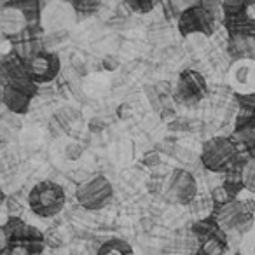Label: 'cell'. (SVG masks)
<instances>
[{
  "label": "cell",
  "instance_id": "27",
  "mask_svg": "<svg viewBox=\"0 0 255 255\" xmlns=\"http://www.w3.org/2000/svg\"><path fill=\"white\" fill-rule=\"evenodd\" d=\"M254 255H255V247H254Z\"/></svg>",
  "mask_w": 255,
  "mask_h": 255
},
{
  "label": "cell",
  "instance_id": "18",
  "mask_svg": "<svg viewBox=\"0 0 255 255\" xmlns=\"http://www.w3.org/2000/svg\"><path fill=\"white\" fill-rule=\"evenodd\" d=\"M142 163L145 164V166H149V168H156V166H159L161 157H159V154H157L156 150H149V152L143 154Z\"/></svg>",
  "mask_w": 255,
  "mask_h": 255
},
{
  "label": "cell",
  "instance_id": "4",
  "mask_svg": "<svg viewBox=\"0 0 255 255\" xmlns=\"http://www.w3.org/2000/svg\"><path fill=\"white\" fill-rule=\"evenodd\" d=\"M234 156H236L234 143L229 138L215 136L203 145L201 163L210 171H226L233 164Z\"/></svg>",
  "mask_w": 255,
  "mask_h": 255
},
{
  "label": "cell",
  "instance_id": "12",
  "mask_svg": "<svg viewBox=\"0 0 255 255\" xmlns=\"http://www.w3.org/2000/svg\"><path fill=\"white\" fill-rule=\"evenodd\" d=\"M0 25H2V32L5 35H14V33L21 32L26 25V16L18 9H4L2 16H0Z\"/></svg>",
  "mask_w": 255,
  "mask_h": 255
},
{
  "label": "cell",
  "instance_id": "1",
  "mask_svg": "<svg viewBox=\"0 0 255 255\" xmlns=\"http://www.w3.org/2000/svg\"><path fill=\"white\" fill-rule=\"evenodd\" d=\"M67 196L60 184L51 180L39 182L28 192V206L35 215L42 219L54 217L63 210Z\"/></svg>",
  "mask_w": 255,
  "mask_h": 255
},
{
  "label": "cell",
  "instance_id": "24",
  "mask_svg": "<svg viewBox=\"0 0 255 255\" xmlns=\"http://www.w3.org/2000/svg\"><path fill=\"white\" fill-rule=\"evenodd\" d=\"M119 117H121V119L131 117V107H129V105H121L119 107Z\"/></svg>",
  "mask_w": 255,
  "mask_h": 255
},
{
  "label": "cell",
  "instance_id": "8",
  "mask_svg": "<svg viewBox=\"0 0 255 255\" xmlns=\"http://www.w3.org/2000/svg\"><path fill=\"white\" fill-rule=\"evenodd\" d=\"M77 21V11L70 2H49L40 12V25L47 32L68 30Z\"/></svg>",
  "mask_w": 255,
  "mask_h": 255
},
{
  "label": "cell",
  "instance_id": "6",
  "mask_svg": "<svg viewBox=\"0 0 255 255\" xmlns=\"http://www.w3.org/2000/svg\"><path fill=\"white\" fill-rule=\"evenodd\" d=\"M178 30L182 35H212L215 32V14L205 5H192L182 11L178 18Z\"/></svg>",
  "mask_w": 255,
  "mask_h": 255
},
{
  "label": "cell",
  "instance_id": "10",
  "mask_svg": "<svg viewBox=\"0 0 255 255\" xmlns=\"http://www.w3.org/2000/svg\"><path fill=\"white\" fill-rule=\"evenodd\" d=\"M229 84L238 95L254 96L255 95V60L241 58L234 61L229 70Z\"/></svg>",
  "mask_w": 255,
  "mask_h": 255
},
{
  "label": "cell",
  "instance_id": "20",
  "mask_svg": "<svg viewBox=\"0 0 255 255\" xmlns=\"http://www.w3.org/2000/svg\"><path fill=\"white\" fill-rule=\"evenodd\" d=\"M44 243L49 245L51 248L60 247V245H61V238H60V234H56V233H54V231H51V233H47L46 236H44Z\"/></svg>",
  "mask_w": 255,
  "mask_h": 255
},
{
  "label": "cell",
  "instance_id": "9",
  "mask_svg": "<svg viewBox=\"0 0 255 255\" xmlns=\"http://www.w3.org/2000/svg\"><path fill=\"white\" fill-rule=\"evenodd\" d=\"M25 67L30 79L35 84H46V82L56 79L58 72H60V58L47 51H39L30 60H26Z\"/></svg>",
  "mask_w": 255,
  "mask_h": 255
},
{
  "label": "cell",
  "instance_id": "19",
  "mask_svg": "<svg viewBox=\"0 0 255 255\" xmlns=\"http://www.w3.org/2000/svg\"><path fill=\"white\" fill-rule=\"evenodd\" d=\"M75 11L77 12H86V14H91L95 9L100 7L98 2H75L74 4Z\"/></svg>",
  "mask_w": 255,
  "mask_h": 255
},
{
  "label": "cell",
  "instance_id": "13",
  "mask_svg": "<svg viewBox=\"0 0 255 255\" xmlns=\"http://www.w3.org/2000/svg\"><path fill=\"white\" fill-rule=\"evenodd\" d=\"M98 255H135V252L124 240H109L98 248Z\"/></svg>",
  "mask_w": 255,
  "mask_h": 255
},
{
  "label": "cell",
  "instance_id": "22",
  "mask_svg": "<svg viewBox=\"0 0 255 255\" xmlns=\"http://www.w3.org/2000/svg\"><path fill=\"white\" fill-rule=\"evenodd\" d=\"M129 7H133L135 9V11H140V12H149L150 9H152V4H150V2H129Z\"/></svg>",
  "mask_w": 255,
  "mask_h": 255
},
{
  "label": "cell",
  "instance_id": "21",
  "mask_svg": "<svg viewBox=\"0 0 255 255\" xmlns=\"http://www.w3.org/2000/svg\"><path fill=\"white\" fill-rule=\"evenodd\" d=\"M241 14L245 16V19H247L248 23H255V2H252V4H245L243 12H241Z\"/></svg>",
  "mask_w": 255,
  "mask_h": 255
},
{
  "label": "cell",
  "instance_id": "23",
  "mask_svg": "<svg viewBox=\"0 0 255 255\" xmlns=\"http://www.w3.org/2000/svg\"><path fill=\"white\" fill-rule=\"evenodd\" d=\"M117 67H119V61H117L116 58H112V56L103 58V68H105V70H116Z\"/></svg>",
  "mask_w": 255,
  "mask_h": 255
},
{
  "label": "cell",
  "instance_id": "17",
  "mask_svg": "<svg viewBox=\"0 0 255 255\" xmlns=\"http://www.w3.org/2000/svg\"><path fill=\"white\" fill-rule=\"evenodd\" d=\"M65 156H67L68 159H72V161H77L79 157L82 156V147L79 145V143H75V142L68 143V145L65 147Z\"/></svg>",
  "mask_w": 255,
  "mask_h": 255
},
{
  "label": "cell",
  "instance_id": "15",
  "mask_svg": "<svg viewBox=\"0 0 255 255\" xmlns=\"http://www.w3.org/2000/svg\"><path fill=\"white\" fill-rule=\"evenodd\" d=\"M203 252H205V255H222L224 254L222 240L215 236L208 238V240L203 243Z\"/></svg>",
  "mask_w": 255,
  "mask_h": 255
},
{
  "label": "cell",
  "instance_id": "2",
  "mask_svg": "<svg viewBox=\"0 0 255 255\" xmlns=\"http://www.w3.org/2000/svg\"><path fill=\"white\" fill-rule=\"evenodd\" d=\"M255 201L252 199H234L229 205L222 206L217 215L220 229L231 234H243L254 224Z\"/></svg>",
  "mask_w": 255,
  "mask_h": 255
},
{
  "label": "cell",
  "instance_id": "7",
  "mask_svg": "<svg viewBox=\"0 0 255 255\" xmlns=\"http://www.w3.org/2000/svg\"><path fill=\"white\" fill-rule=\"evenodd\" d=\"M208 86L199 72L196 70H184L178 77L175 86V100L185 107H194L206 96Z\"/></svg>",
  "mask_w": 255,
  "mask_h": 255
},
{
  "label": "cell",
  "instance_id": "5",
  "mask_svg": "<svg viewBox=\"0 0 255 255\" xmlns=\"http://www.w3.org/2000/svg\"><path fill=\"white\" fill-rule=\"evenodd\" d=\"M164 192L170 201L178 205H192V201L198 198V184L189 171L177 168L168 175L164 182Z\"/></svg>",
  "mask_w": 255,
  "mask_h": 255
},
{
  "label": "cell",
  "instance_id": "25",
  "mask_svg": "<svg viewBox=\"0 0 255 255\" xmlns=\"http://www.w3.org/2000/svg\"><path fill=\"white\" fill-rule=\"evenodd\" d=\"M89 128H91V131H102V129H103V121L93 119L91 123H89Z\"/></svg>",
  "mask_w": 255,
  "mask_h": 255
},
{
  "label": "cell",
  "instance_id": "11",
  "mask_svg": "<svg viewBox=\"0 0 255 255\" xmlns=\"http://www.w3.org/2000/svg\"><path fill=\"white\" fill-rule=\"evenodd\" d=\"M30 98H32L30 95H26V93L19 91V89L12 88L9 84H4V88H2L4 105L14 114H25L30 107Z\"/></svg>",
  "mask_w": 255,
  "mask_h": 255
},
{
  "label": "cell",
  "instance_id": "14",
  "mask_svg": "<svg viewBox=\"0 0 255 255\" xmlns=\"http://www.w3.org/2000/svg\"><path fill=\"white\" fill-rule=\"evenodd\" d=\"M241 182L243 187L250 192H255V159H250L241 168Z\"/></svg>",
  "mask_w": 255,
  "mask_h": 255
},
{
  "label": "cell",
  "instance_id": "26",
  "mask_svg": "<svg viewBox=\"0 0 255 255\" xmlns=\"http://www.w3.org/2000/svg\"><path fill=\"white\" fill-rule=\"evenodd\" d=\"M231 7H233V5H229V4H224V9H231ZM241 7H245V4H238L234 9H236V11H240Z\"/></svg>",
  "mask_w": 255,
  "mask_h": 255
},
{
  "label": "cell",
  "instance_id": "3",
  "mask_svg": "<svg viewBox=\"0 0 255 255\" xmlns=\"http://www.w3.org/2000/svg\"><path fill=\"white\" fill-rule=\"evenodd\" d=\"M75 196H77V201L81 203L82 208L96 212V210H102L103 206L109 205V201L114 196V187L107 177L95 175L79 185Z\"/></svg>",
  "mask_w": 255,
  "mask_h": 255
},
{
  "label": "cell",
  "instance_id": "16",
  "mask_svg": "<svg viewBox=\"0 0 255 255\" xmlns=\"http://www.w3.org/2000/svg\"><path fill=\"white\" fill-rule=\"evenodd\" d=\"M212 199H213V201H215V203H219L220 206H226V205H229L231 201H234L233 192H231L227 187H224V185H220V187L213 189V192H212Z\"/></svg>",
  "mask_w": 255,
  "mask_h": 255
}]
</instances>
